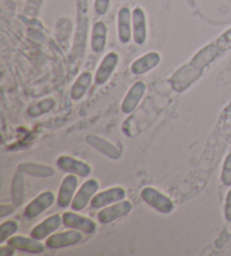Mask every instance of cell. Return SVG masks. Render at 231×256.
I'll return each instance as SVG.
<instances>
[{
    "label": "cell",
    "mask_w": 231,
    "mask_h": 256,
    "mask_svg": "<svg viewBox=\"0 0 231 256\" xmlns=\"http://www.w3.org/2000/svg\"><path fill=\"white\" fill-rule=\"evenodd\" d=\"M228 50H231V28L222 34L214 43L200 51L194 56L190 66H193L195 69L201 72L204 67H206L208 64L216 58V56L224 54Z\"/></svg>",
    "instance_id": "cell-1"
},
{
    "label": "cell",
    "mask_w": 231,
    "mask_h": 256,
    "mask_svg": "<svg viewBox=\"0 0 231 256\" xmlns=\"http://www.w3.org/2000/svg\"><path fill=\"white\" fill-rule=\"evenodd\" d=\"M141 198L146 204L152 206L154 209H156L160 214H168L174 210L175 206L170 198L162 192H159L158 190L154 188H144L141 191Z\"/></svg>",
    "instance_id": "cell-2"
},
{
    "label": "cell",
    "mask_w": 231,
    "mask_h": 256,
    "mask_svg": "<svg viewBox=\"0 0 231 256\" xmlns=\"http://www.w3.org/2000/svg\"><path fill=\"white\" fill-rule=\"evenodd\" d=\"M132 210V203L130 201H120L113 204H110L97 214V219L102 224H108L122 217H126Z\"/></svg>",
    "instance_id": "cell-3"
},
{
    "label": "cell",
    "mask_w": 231,
    "mask_h": 256,
    "mask_svg": "<svg viewBox=\"0 0 231 256\" xmlns=\"http://www.w3.org/2000/svg\"><path fill=\"white\" fill-rule=\"evenodd\" d=\"M100 188V183L94 178L87 180L85 183L82 185V188L78 190L72 202H71V209L74 211H80L86 208V206L90 203L92 198L95 196L96 192Z\"/></svg>",
    "instance_id": "cell-4"
},
{
    "label": "cell",
    "mask_w": 231,
    "mask_h": 256,
    "mask_svg": "<svg viewBox=\"0 0 231 256\" xmlns=\"http://www.w3.org/2000/svg\"><path fill=\"white\" fill-rule=\"evenodd\" d=\"M82 240V232L79 230H68L64 232L53 234L46 240V247L50 250H60L64 247H69L78 244Z\"/></svg>",
    "instance_id": "cell-5"
},
{
    "label": "cell",
    "mask_w": 231,
    "mask_h": 256,
    "mask_svg": "<svg viewBox=\"0 0 231 256\" xmlns=\"http://www.w3.org/2000/svg\"><path fill=\"white\" fill-rule=\"evenodd\" d=\"M56 165L62 172L80 178H88L92 173V167L90 165L71 156H60L56 160Z\"/></svg>",
    "instance_id": "cell-6"
},
{
    "label": "cell",
    "mask_w": 231,
    "mask_h": 256,
    "mask_svg": "<svg viewBox=\"0 0 231 256\" xmlns=\"http://www.w3.org/2000/svg\"><path fill=\"white\" fill-rule=\"evenodd\" d=\"M126 196V190H124L122 186H115V188L106 190V191L95 194V196L92 198V200L90 201V206L94 209L105 208V206L113 204V203L124 200Z\"/></svg>",
    "instance_id": "cell-7"
},
{
    "label": "cell",
    "mask_w": 231,
    "mask_h": 256,
    "mask_svg": "<svg viewBox=\"0 0 231 256\" xmlns=\"http://www.w3.org/2000/svg\"><path fill=\"white\" fill-rule=\"evenodd\" d=\"M62 222L64 226L84 234H94L97 229V224L94 220L74 212H64L62 216Z\"/></svg>",
    "instance_id": "cell-8"
},
{
    "label": "cell",
    "mask_w": 231,
    "mask_h": 256,
    "mask_svg": "<svg viewBox=\"0 0 231 256\" xmlns=\"http://www.w3.org/2000/svg\"><path fill=\"white\" fill-rule=\"evenodd\" d=\"M54 200L56 198L53 192H42L38 196L35 198L32 202L28 203V206H26L24 210V216L28 219H33L35 217H38V216L44 212L46 209L50 208Z\"/></svg>",
    "instance_id": "cell-9"
},
{
    "label": "cell",
    "mask_w": 231,
    "mask_h": 256,
    "mask_svg": "<svg viewBox=\"0 0 231 256\" xmlns=\"http://www.w3.org/2000/svg\"><path fill=\"white\" fill-rule=\"evenodd\" d=\"M77 175L69 174L68 176H66L61 183L59 193H58V206H61V208H66V206H69L74 200V192L76 190H77Z\"/></svg>",
    "instance_id": "cell-10"
},
{
    "label": "cell",
    "mask_w": 231,
    "mask_h": 256,
    "mask_svg": "<svg viewBox=\"0 0 231 256\" xmlns=\"http://www.w3.org/2000/svg\"><path fill=\"white\" fill-rule=\"evenodd\" d=\"M7 244L14 247L15 250H18L25 253L32 254H41L46 250V245L42 244L41 242L35 240L33 237H25V236H12L8 240Z\"/></svg>",
    "instance_id": "cell-11"
},
{
    "label": "cell",
    "mask_w": 231,
    "mask_h": 256,
    "mask_svg": "<svg viewBox=\"0 0 231 256\" xmlns=\"http://www.w3.org/2000/svg\"><path fill=\"white\" fill-rule=\"evenodd\" d=\"M62 222H62V217L60 214H52L32 229L30 237L38 240H46V237H50L61 226Z\"/></svg>",
    "instance_id": "cell-12"
},
{
    "label": "cell",
    "mask_w": 231,
    "mask_h": 256,
    "mask_svg": "<svg viewBox=\"0 0 231 256\" xmlns=\"http://www.w3.org/2000/svg\"><path fill=\"white\" fill-rule=\"evenodd\" d=\"M146 92V85L144 82H138L133 84L130 90H128L126 98L123 100L121 110L124 114H130L139 105L140 100L142 98Z\"/></svg>",
    "instance_id": "cell-13"
},
{
    "label": "cell",
    "mask_w": 231,
    "mask_h": 256,
    "mask_svg": "<svg viewBox=\"0 0 231 256\" xmlns=\"http://www.w3.org/2000/svg\"><path fill=\"white\" fill-rule=\"evenodd\" d=\"M86 140L92 147H94L96 150H98L100 154L112 158V160H118V158L121 157V152H120V149L116 146L110 142L108 140L100 138V136H88Z\"/></svg>",
    "instance_id": "cell-14"
},
{
    "label": "cell",
    "mask_w": 231,
    "mask_h": 256,
    "mask_svg": "<svg viewBox=\"0 0 231 256\" xmlns=\"http://www.w3.org/2000/svg\"><path fill=\"white\" fill-rule=\"evenodd\" d=\"M118 61V56L115 54H110L105 56L102 61L98 70H97L95 80L97 85H104V84L108 80L110 74L114 72L115 67H116Z\"/></svg>",
    "instance_id": "cell-15"
},
{
    "label": "cell",
    "mask_w": 231,
    "mask_h": 256,
    "mask_svg": "<svg viewBox=\"0 0 231 256\" xmlns=\"http://www.w3.org/2000/svg\"><path fill=\"white\" fill-rule=\"evenodd\" d=\"M159 60H160V56L157 54V52H150V54L141 56L140 59H138L136 62L132 64V72L136 74H142L144 72H148L149 70L156 67L159 64Z\"/></svg>",
    "instance_id": "cell-16"
},
{
    "label": "cell",
    "mask_w": 231,
    "mask_h": 256,
    "mask_svg": "<svg viewBox=\"0 0 231 256\" xmlns=\"http://www.w3.org/2000/svg\"><path fill=\"white\" fill-rule=\"evenodd\" d=\"M146 17L144 12L140 8L133 12V38L138 44H142L146 41Z\"/></svg>",
    "instance_id": "cell-17"
},
{
    "label": "cell",
    "mask_w": 231,
    "mask_h": 256,
    "mask_svg": "<svg viewBox=\"0 0 231 256\" xmlns=\"http://www.w3.org/2000/svg\"><path fill=\"white\" fill-rule=\"evenodd\" d=\"M18 170L23 172L24 174H28L34 178H50L54 175V170L50 166L34 164V162H23L18 166Z\"/></svg>",
    "instance_id": "cell-18"
},
{
    "label": "cell",
    "mask_w": 231,
    "mask_h": 256,
    "mask_svg": "<svg viewBox=\"0 0 231 256\" xmlns=\"http://www.w3.org/2000/svg\"><path fill=\"white\" fill-rule=\"evenodd\" d=\"M12 198L15 206H20L25 200V180L23 172H18L15 174L12 184Z\"/></svg>",
    "instance_id": "cell-19"
},
{
    "label": "cell",
    "mask_w": 231,
    "mask_h": 256,
    "mask_svg": "<svg viewBox=\"0 0 231 256\" xmlns=\"http://www.w3.org/2000/svg\"><path fill=\"white\" fill-rule=\"evenodd\" d=\"M118 35L123 43H128L131 38L130 12L128 8H122L118 12Z\"/></svg>",
    "instance_id": "cell-20"
},
{
    "label": "cell",
    "mask_w": 231,
    "mask_h": 256,
    "mask_svg": "<svg viewBox=\"0 0 231 256\" xmlns=\"http://www.w3.org/2000/svg\"><path fill=\"white\" fill-rule=\"evenodd\" d=\"M92 84V74L85 72L82 76H79L77 82H74V85L71 88V98L74 100H79L86 94Z\"/></svg>",
    "instance_id": "cell-21"
},
{
    "label": "cell",
    "mask_w": 231,
    "mask_h": 256,
    "mask_svg": "<svg viewBox=\"0 0 231 256\" xmlns=\"http://www.w3.org/2000/svg\"><path fill=\"white\" fill-rule=\"evenodd\" d=\"M106 42V28L105 25L100 22L96 23L92 30V48L95 52H102L105 48Z\"/></svg>",
    "instance_id": "cell-22"
},
{
    "label": "cell",
    "mask_w": 231,
    "mask_h": 256,
    "mask_svg": "<svg viewBox=\"0 0 231 256\" xmlns=\"http://www.w3.org/2000/svg\"><path fill=\"white\" fill-rule=\"evenodd\" d=\"M56 105V102L53 100L52 98H48V100H44L38 102V104L32 105L28 110V113L30 116L32 118H36V116H41L42 114L44 113H48V111H51L52 108Z\"/></svg>",
    "instance_id": "cell-23"
},
{
    "label": "cell",
    "mask_w": 231,
    "mask_h": 256,
    "mask_svg": "<svg viewBox=\"0 0 231 256\" xmlns=\"http://www.w3.org/2000/svg\"><path fill=\"white\" fill-rule=\"evenodd\" d=\"M17 230H18V224L15 222L8 220V222H2L0 226V242H5L6 240H10Z\"/></svg>",
    "instance_id": "cell-24"
},
{
    "label": "cell",
    "mask_w": 231,
    "mask_h": 256,
    "mask_svg": "<svg viewBox=\"0 0 231 256\" xmlns=\"http://www.w3.org/2000/svg\"><path fill=\"white\" fill-rule=\"evenodd\" d=\"M221 182L224 186H231V152L226 155L221 172Z\"/></svg>",
    "instance_id": "cell-25"
},
{
    "label": "cell",
    "mask_w": 231,
    "mask_h": 256,
    "mask_svg": "<svg viewBox=\"0 0 231 256\" xmlns=\"http://www.w3.org/2000/svg\"><path fill=\"white\" fill-rule=\"evenodd\" d=\"M224 218L226 222H231V188L226 193V204H224Z\"/></svg>",
    "instance_id": "cell-26"
},
{
    "label": "cell",
    "mask_w": 231,
    "mask_h": 256,
    "mask_svg": "<svg viewBox=\"0 0 231 256\" xmlns=\"http://www.w3.org/2000/svg\"><path fill=\"white\" fill-rule=\"evenodd\" d=\"M108 2H110V0H97V2H96L97 14H100V15L105 14L106 10H108Z\"/></svg>",
    "instance_id": "cell-27"
},
{
    "label": "cell",
    "mask_w": 231,
    "mask_h": 256,
    "mask_svg": "<svg viewBox=\"0 0 231 256\" xmlns=\"http://www.w3.org/2000/svg\"><path fill=\"white\" fill-rule=\"evenodd\" d=\"M14 210H15V206H8L7 204H2V208H0V216H2V217H5V216L12 214Z\"/></svg>",
    "instance_id": "cell-28"
},
{
    "label": "cell",
    "mask_w": 231,
    "mask_h": 256,
    "mask_svg": "<svg viewBox=\"0 0 231 256\" xmlns=\"http://www.w3.org/2000/svg\"><path fill=\"white\" fill-rule=\"evenodd\" d=\"M14 253H15V248L8 244H7V246H2V248H0V254H2V256L12 255Z\"/></svg>",
    "instance_id": "cell-29"
}]
</instances>
